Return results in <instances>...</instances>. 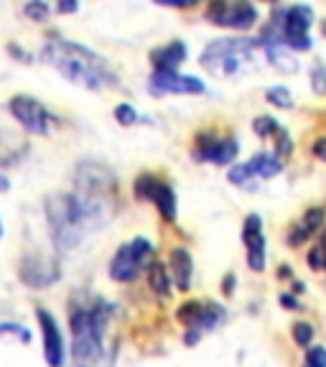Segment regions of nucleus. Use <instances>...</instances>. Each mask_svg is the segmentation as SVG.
Returning a JSON list of instances; mask_svg holds the SVG:
<instances>
[{"label":"nucleus","mask_w":326,"mask_h":367,"mask_svg":"<svg viewBox=\"0 0 326 367\" xmlns=\"http://www.w3.org/2000/svg\"><path fill=\"white\" fill-rule=\"evenodd\" d=\"M112 306L97 299L90 306H72L69 309V329H72V362L74 367H112L115 362V344H108V334Z\"/></svg>","instance_id":"1"},{"label":"nucleus","mask_w":326,"mask_h":367,"mask_svg":"<svg viewBox=\"0 0 326 367\" xmlns=\"http://www.w3.org/2000/svg\"><path fill=\"white\" fill-rule=\"evenodd\" d=\"M41 59L57 69L69 82L82 84L87 90H110L117 87V75L112 72L108 61L87 49L82 43L64 41V39H51L43 43Z\"/></svg>","instance_id":"2"},{"label":"nucleus","mask_w":326,"mask_h":367,"mask_svg":"<svg viewBox=\"0 0 326 367\" xmlns=\"http://www.w3.org/2000/svg\"><path fill=\"white\" fill-rule=\"evenodd\" d=\"M46 219H49L51 237L59 250H72L84 237L87 222H84L82 207L77 194H54L46 199Z\"/></svg>","instance_id":"3"},{"label":"nucleus","mask_w":326,"mask_h":367,"mask_svg":"<svg viewBox=\"0 0 326 367\" xmlns=\"http://www.w3.org/2000/svg\"><path fill=\"white\" fill-rule=\"evenodd\" d=\"M260 46V39H214L201 51V67L219 79L234 77L245 67V61L255 59Z\"/></svg>","instance_id":"4"},{"label":"nucleus","mask_w":326,"mask_h":367,"mask_svg":"<svg viewBox=\"0 0 326 367\" xmlns=\"http://www.w3.org/2000/svg\"><path fill=\"white\" fill-rule=\"evenodd\" d=\"M153 263V245L145 237H135L133 242H123L110 260V275L112 281L130 284L141 275L143 268Z\"/></svg>","instance_id":"5"},{"label":"nucleus","mask_w":326,"mask_h":367,"mask_svg":"<svg viewBox=\"0 0 326 367\" xmlns=\"http://www.w3.org/2000/svg\"><path fill=\"white\" fill-rule=\"evenodd\" d=\"M133 194L138 201H153L163 219L176 222V194L163 179L153 174H141L133 184Z\"/></svg>","instance_id":"6"},{"label":"nucleus","mask_w":326,"mask_h":367,"mask_svg":"<svg viewBox=\"0 0 326 367\" xmlns=\"http://www.w3.org/2000/svg\"><path fill=\"white\" fill-rule=\"evenodd\" d=\"M314 21V10L311 6H288L283 8V43L288 49L296 51H309L311 49V39H309V26Z\"/></svg>","instance_id":"7"},{"label":"nucleus","mask_w":326,"mask_h":367,"mask_svg":"<svg viewBox=\"0 0 326 367\" xmlns=\"http://www.w3.org/2000/svg\"><path fill=\"white\" fill-rule=\"evenodd\" d=\"M8 110H10V115L16 117L28 133H34V135L49 133L51 117H49V112H46V108H43L36 97L16 95V97H10L8 100Z\"/></svg>","instance_id":"8"},{"label":"nucleus","mask_w":326,"mask_h":367,"mask_svg":"<svg viewBox=\"0 0 326 367\" xmlns=\"http://www.w3.org/2000/svg\"><path fill=\"white\" fill-rule=\"evenodd\" d=\"M207 18H210L214 26H227V28H237V31H247L255 26L258 21V10L252 3H212L210 8H207Z\"/></svg>","instance_id":"9"},{"label":"nucleus","mask_w":326,"mask_h":367,"mask_svg":"<svg viewBox=\"0 0 326 367\" xmlns=\"http://www.w3.org/2000/svg\"><path fill=\"white\" fill-rule=\"evenodd\" d=\"M18 275L28 288H46L54 281H59V266L51 258L41 255V252H31L21 260Z\"/></svg>","instance_id":"10"},{"label":"nucleus","mask_w":326,"mask_h":367,"mask_svg":"<svg viewBox=\"0 0 326 367\" xmlns=\"http://www.w3.org/2000/svg\"><path fill=\"white\" fill-rule=\"evenodd\" d=\"M153 95H201L204 82L192 75H179V72H153L148 82Z\"/></svg>","instance_id":"11"},{"label":"nucleus","mask_w":326,"mask_h":367,"mask_svg":"<svg viewBox=\"0 0 326 367\" xmlns=\"http://www.w3.org/2000/svg\"><path fill=\"white\" fill-rule=\"evenodd\" d=\"M36 319L41 324L43 357H46L49 367H64V337H61V329H59L57 319L51 317L46 309H36Z\"/></svg>","instance_id":"12"},{"label":"nucleus","mask_w":326,"mask_h":367,"mask_svg":"<svg viewBox=\"0 0 326 367\" xmlns=\"http://www.w3.org/2000/svg\"><path fill=\"white\" fill-rule=\"evenodd\" d=\"M243 242L247 248V266L255 273L265 270V237H263V219H260V215H247L245 217Z\"/></svg>","instance_id":"13"},{"label":"nucleus","mask_w":326,"mask_h":367,"mask_svg":"<svg viewBox=\"0 0 326 367\" xmlns=\"http://www.w3.org/2000/svg\"><path fill=\"white\" fill-rule=\"evenodd\" d=\"M151 61L156 72H176V67L186 61V43L184 41H171L166 46L151 51Z\"/></svg>","instance_id":"14"},{"label":"nucleus","mask_w":326,"mask_h":367,"mask_svg":"<svg viewBox=\"0 0 326 367\" xmlns=\"http://www.w3.org/2000/svg\"><path fill=\"white\" fill-rule=\"evenodd\" d=\"M168 268H171L176 288L189 291V288H192V273H194V263H192L189 250H186V248H174V250H171V260H168Z\"/></svg>","instance_id":"15"},{"label":"nucleus","mask_w":326,"mask_h":367,"mask_svg":"<svg viewBox=\"0 0 326 367\" xmlns=\"http://www.w3.org/2000/svg\"><path fill=\"white\" fill-rule=\"evenodd\" d=\"M28 153V143L13 130H0V166H16L18 161Z\"/></svg>","instance_id":"16"},{"label":"nucleus","mask_w":326,"mask_h":367,"mask_svg":"<svg viewBox=\"0 0 326 367\" xmlns=\"http://www.w3.org/2000/svg\"><path fill=\"white\" fill-rule=\"evenodd\" d=\"M324 217H326V212L321 207H311L306 209V215L301 217V222L293 227L291 235H288V242H291L293 248H298L303 240H309L311 235L316 232L318 227L324 225Z\"/></svg>","instance_id":"17"},{"label":"nucleus","mask_w":326,"mask_h":367,"mask_svg":"<svg viewBox=\"0 0 326 367\" xmlns=\"http://www.w3.org/2000/svg\"><path fill=\"white\" fill-rule=\"evenodd\" d=\"M247 163H250L252 174L260 176V179H273L283 171V159L273 150H258Z\"/></svg>","instance_id":"18"},{"label":"nucleus","mask_w":326,"mask_h":367,"mask_svg":"<svg viewBox=\"0 0 326 367\" xmlns=\"http://www.w3.org/2000/svg\"><path fill=\"white\" fill-rule=\"evenodd\" d=\"M263 49H265V57H268V61L278 69V72L293 75V72L298 69V61H296V57H293L291 49H288L285 43H268V46H263Z\"/></svg>","instance_id":"19"},{"label":"nucleus","mask_w":326,"mask_h":367,"mask_svg":"<svg viewBox=\"0 0 326 367\" xmlns=\"http://www.w3.org/2000/svg\"><path fill=\"white\" fill-rule=\"evenodd\" d=\"M237 150H240V146H237L234 138H219V141L212 146L207 161H214L219 166H225V163H232V161L237 159Z\"/></svg>","instance_id":"20"},{"label":"nucleus","mask_w":326,"mask_h":367,"mask_svg":"<svg viewBox=\"0 0 326 367\" xmlns=\"http://www.w3.org/2000/svg\"><path fill=\"white\" fill-rule=\"evenodd\" d=\"M148 284H151L153 291L159 293V296H163V299L171 293V275H168V268L163 266V263L153 260L151 266H148Z\"/></svg>","instance_id":"21"},{"label":"nucleus","mask_w":326,"mask_h":367,"mask_svg":"<svg viewBox=\"0 0 326 367\" xmlns=\"http://www.w3.org/2000/svg\"><path fill=\"white\" fill-rule=\"evenodd\" d=\"M201 306H204L201 301H184V304L179 306V311H176V319H179V321H181L186 329H194V326H196V321H199Z\"/></svg>","instance_id":"22"},{"label":"nucleus","mask_w":326,"mask_h":367,"mask_svg":"<svg viewBox=\"0 0 326 367\" xmlns=\"http://www.w3.org/2000/svg\"><path fill=\"white\" fill-rule=\"evenodd\" d=\"M252 130L260 138H270V135H276L281 130V126H278V120L273 115H258L252 120Z\"/></svg>","instance_id":"23"},{"label":"nucleus","mask_w":326,"mask_h":367,"mask_svg":"<svg viewBox=\"0 0 326 367\" xmlns=\"http://www.w3.org/2000/svg\"><path fill=\"white\" fill-rule=\"evenodd\" d=\"M314 326L309 324V321H296L293 324V342L298 344L301 350H306V347H311V342H314Z\"/></svg>","instance_id":"24"},{"label":"nucleus","mask_w":326,"mask_h":367,"mask_svg":"<svg viewBox=\"0 0 326 367\" xmlns=\"http://www.w3.org/2000/svg\"><path fill=\"white\" fill-rule=\"evenodd\" d=\"M252 176L255 174H252L250 163H234V166H230V171H227V179H230V184H234V186L250 184Z\"/></svg>","instance_id":"25"},{"label":"nucleus","mask_w":326,"mask_h":367,"mask_svg":"<svg viewBox=\"0 0 326 367\" xmlns=\"http://www.w3.org/2000/svg\"><path fill=\"white\" fill-rule=\"evenodd\" d=\"M265 97H268V102L270 105H276V108H285V110L293 108V97L285 87H270V90H265Z\"/></svg>","instance_id":"26"},{"label":"nucleus","mask_w":326,"mask_h":367,"mask_svg":"<svg viewBox=\"0 0 326 367\" xmlns=\"http://www.w3.org/2000/svg\"><path fill=\"white\" fill-rule=\"evenodd\" d=\"M115 120L120 126H135L138 123V112H135L133 105H128V102H120L115 108Z\"/></svg>","instance_id":"27"},{"label":"nucleus","mask_w":326,"mask_h":367,"mask_svg":"<svg viewBox=\"0 0 326 367\" xmlns=\"http://www.w3.org/2000/svg\"><path fill=\"white\" fill-rule=\"evenodd\" d=\"M23 13L31 18V21H46L49 13H51V8L46 6V3H41V0H31V3L23 8Z\"/></svg>","instance_id":"28"},{"label":"nucleus","mask_w":326,"mask_h":367,"mask_svg":"<svg viewBox=\"0 0 326 367\" xmlns=\"http://www.w3.org/2000/svg\"><path fill=\"white\" fill-rule=\"evenodd\" d=\"M311 87L316 95H326V67L321 61L314 64V69H311Z\"/></svg>","instance_id":"29"},{"label":"nucleus","mask_w":326,"mask_h":367,"mask_svg":"<svg viewBox=\"0 0 326 367\" xmlns=\"http://www.w3.org/2000/svg\"><path fill=\"white\" fill-rule=\"evenodd\" d=\"M306 365L326 367V347H309V352H306Z\"/></svg>","instance_id":"30"},{"label":"nucleus","mask_w":326,"mask_h":367,"mask_svg":"<svg viewBox=\"0 0 326 367\" xmlns=\"http://www.w3.org/2000/svg\"><path fill=\"white\" fill-rule=\"evenodd\" d=\"M278 146H276V153L283 159V156H291L293 153V143H291V135L285 133V130H278Z\"/></svg>","instance_id":"31"},{"label":"nucleus","mask_w":326,"mask_h":367,"mask_svg":"<svg viewBox=\"0 0 326 367\" xmlns=\"http://www.w3.org/2000/svg\"><path fill=\"white\" fill-rule=\"evenodd\" d=\"M0 334H18L21 342H31V332L23 329L21 324H0Z\"/></svg>","instance_id":"32"},{"label":"nucleus","mask_w":326,"mask_h":367,"mask_svg":"<svg viewBox=\"0 0 326 367\" xmlns=\"http://www.w3.org/2000/svg\"><path fill=\"white\" fill-rule=\"evenodd\" d=\"M309 266L314 268V270H321V268H324V252H321L318 245H314L309 250Z\"/></svg>","instance_id":"33"},{"label":"nucleus","mask_w":326,"mask_h":367,"mask_svg":"<svg viewBox=\"0 0 326 367\" xmlns=\"http://www.w3.org/2000/svg\"><path fill=\"white\" fill-rule=\"evenodd\" d=\"M281 306H283V309H291V311L301 309L298 299H296V296H291V293H281Z\"/></svg>","instance_id":"34"},{"label":"nucleus","mask_w":326,"mask_h":367,"mask_svg":"<svg viewBox=\"0 0 326 367\" xmlns=\"http://www.w3.org/2000/svg\"><path fill=\"white\" fill-rule=\"evenodd\" d=\"M234 284H237L234 273H227L225 278H222V293H225V296H232V293H234Z\"/></svg>","instance_id":"35"},{"label":"nucleus","mask_w":326,"mask_h":367,"mask_svg":"<svg viewBox=\"0 0 326 367\" xmlns=\"http://www.w3.org/2000/svg\"><path fill=\"white\" fill-rule=\"evenodd\" d=\"M314 156L318 161H326V138H316L314 141Z\"/></svg>","instance_id":"36"},{"label":"nucleus","mask_w":326,"mask_h":367,"mask_svg":"<svg viewBox=\"0 0 326 367\" xmlns=\"http://www.w3.org/2000/svg\"><path fill=\"white\" fill-rule=\"evenodd\" d=\"M201 339V332H196V329H186V334H184V344L186 347H194V344L199 342Z\"/></svg>","instance_id":"37"},{"label":"nucleus","mask_w":326,"mask_h":367,"mask_svg":"<svg viewBox=\"0 0 326 367\" xmlns=\"http://www.w3.org/2000/svg\"><path fill=\"white\" fill-rule=\"evenodd\" d=\"M57 10H59V13H74L77 3H74V0H64V3H59V6H57Z\"/></svg>","instance_id":"38"},{"label":"nucleus","mask_w":326,"mask_h":367,"mask_svg":"<svg viewBox=\"0 0 326 367\" xmlns=\"http://www.w3.org/2000/svg\"><path fill=\"white\" fill-rule=\"evenodd\" d=\"M8 51H10V54H13V57H18V59H23V61H28V59H31V57H28V54H26V51H23V49H18L16 43H10V46H8Z\"/></svg>","instance_id":"39"},{"label":"nucleus","mask_w":326,"mask_h":367,"mask_svg":"<svg viewBox=\"0 0 326 367\" xmlns=\"http://www.w3.org/2000/svg\"><path fill=\"white\" fill-rule=\"evenodd\" d=\"M8 189H10V181L3 174H0V192H8Z\"/></svg>","instance_id":"40"},{"label":"nucleus","mask_w":326,"mask_h":367,"mask_svg":"<svg viewBox=\"0 0 326 367\" xmlns=\"http://www.w3.org/2000/svg\"><path fill=\"white\" fill-rule=\"evenodd\" d=\"M278 275H281V278H291L293 270H291V268H288V266H283V268H281V270H278Z\"/></svg>","instance_id":"41"},{"label":"nucleus","mask_w":326,"mask_h":367,"mask_svg":"<svg viewBox=\"0 0 326 367\" xmlns=\"http://www.w3.org/2000/svg\"><path fill=\"white\" fill-rule=\"evenodd\" d=\"M318 248L324 252V268H326V230H324V235H321V245H318Z\"/></svg>","instance_id":"42"},{"label":"nucleus","mask_w":326,"mask_h":367,"mask_svg":"<svg viewBox=\"0 0 326 367\" xmlns=\"http://www.w3.org/2000/svg\"><path fill=\"white\" fill-rule=\"evenodd\" d=\"M303 288H306V286H303L301 281H296V284H293V291L296 293H303Z\"/></svg>","instance_id":"43"},{"label":"nucleus","mask_w":326,"mask_h":367,"mask_svg":"<svg viewBox=\"0 0 326 367\" xmlns=\"http://www.w3.org/2000/svg\"><path fill=\"white\" fill-rule=\"evenodd\" d=\"M0 235H3V222H0Z\"/></svg>","instance_id":"44"},{"label":"nucleus","mask_w":326,"mask_h":367,"mask_svg":"<svg viewBox=\"0 0 326 367\" xmlns=\"http://www.w3.org/2000/svg\"><path fill=\"white\" fill-rule=\"evenodd\" d=\"M303 367H311V365H303Z\"/></svg>","instance_id":"45"}]
</instances>
